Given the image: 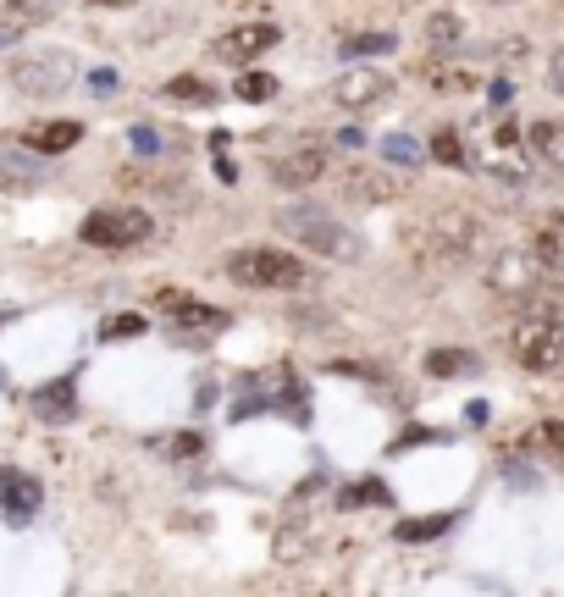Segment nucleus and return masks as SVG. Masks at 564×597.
I'll return each mask as SVG.
<instances>
[{
    "mask_svg": "<svg viewBox=\"0 0 564 597\" xmlns=\"http://www.w3.org/2000/svg\"><path fill=\"white\" fill-rule=\"evenodd\" d=\"M404 244H409V260H415V266L448 271V266H459V260L481 244V222H476L470 211H459V205H443V211L421 216V222L404 233Z\"/></svg>",
    "mask_w": 564,
    "mask_h": 597,
    "instance_id": "1",
    "label": "nucleus"
},
{
    "mask_svg": "<svg viewBox=\"0 0 564 597\" xmlns=\"http://www.w3.org/2000/svg\"><path fill=\"white\" fill-rule=\"evenodd\" d=\"M277 227L294 238V244H305L310 255H327V260H360L365 255V244H360V233H349L332 211H321V205H288L283 216H277Z\"/></svg>",
    "mask_w": 564,
    "mask_h": 597,
    "instance_id": "2",
    "label": "nucleus"
},
{
    "mask_svg": "<svg viewBox=\"0 0 564 597\" xmlns=\"http://www.w3.org/2000/svg\"><path fill=\"white\" fill-rule=\"evenodd\" d=\"M509 354H514V365H525L536 376L558 371L564 365V310H531L525 321H514Z\"/></svg>",
    "mask_w": 564,
    "mask_h": 597,
    "instance_id": "3",
    "label": "nucleus"
},
{
    "mask_svg": "<svg viewBox=\"0 0 564 597\" xmlns=\"http://www.w3.org/2000/svg\"><path fill=\"white\" fill-rule=\"evenodd\" d=\"M227 277L238 288H277V294H294L305 288V260L299 255H283V249H233L227 255Z\"/></svg>",
    "mask_w": 564,
    "mask_h": 597,
    "instance_id": "4",
    "label": "nucleus"
},
{
    "mask_svg": "<svg viewBox=\"0 0 564 597\" xmlns=\"http://www.w3.org/2000/svg\"><path fill=\"white\" fill-rule=\"evenodd\" d=\"M150 233H156V222L139 205H100L84 216V244H95V249H139V244H150Z\"/></svg>",
    "mask_w": 564,
    "mask_h": 597,
    "instance_id": "5",
    "label": "nucleus"
},
{
    "mask_svg": "<svg viewBox=\"0 0 564 597\" xmlns=\"http://www.w3.org/2000/svg\"><path fill=\"white\" fill-rule=\"evenodd\" d=\"M12 84H18V95H29V100H56V95H67V89L78 84V56H73V51L23 56V62L12 67Z\"/></svg>",
    "mask_w": 564,
    "mask_h": 597,
    "instance_id": "6",
    "label": "nucleus"
},
{
    "mask_svg": "<svg viewBox=\"0 0 564 597\" xmlns=\"http://www.w3.org/2000/svg\"><path fill=\"white\" fill-rule=\"evenodd\" d=\"M161 316H167V338L183 343V349H205V343L227 327V310L200 305V299H189V294H161Z\"/></svg>",
    "mask_w": 564,
    "mask_h": 597,
    "instance_id": "7",
    "label": "nucleus"
},
{
    "mask_svg": "<svg viewBox=\"0 0 564 597\" xmlns=\"http://www.w3.org/2000/svg\"><path fill=\"white\" fill-rule=\"evenodd\" d=\"M542 255L536 249H498L492 260H487V288L498 294V299H509V305H525L536 288H542Z\"/></svg>",
    "mask_w": 564,
    "mask_h": 597,
    "instance_id": "8",
    "label": "nucleus"
},
{
    "mask_svg": "<svg viewBox=\"0 0 564 597\" xmlns=\"http://www.w3.org/2000/svg\"><path fill=\"white\" fill-rule=\"evenodd\" d=\"M481 167L503 183H525L531 167H525V134L514 122H492L487 139H481Z\"/></svg>",
    "mask_w": 564,
    "mask_h": 597,
    "instance_id": "9",
    "label": "nucleus"
},
{
    "mask_svg": "<svg viewBox=\"0 0 564 597\" xmlns=\"http://www.w3.org/2000/svg\"><path fill=\"white\" fill-rule=\"evenodd\" d=\"M277 40H283L277 23H244V29H233V34H216L211 56H216V62H233V67H249V62H260Z\"/></svg>",
    "mask_w": 564,
    "mask_h": 597,
    "instance_id": "10",
    "label": "nucleus"
},
{
    "mask_svg": "<svg viewBox=\"0 0 564 597\" xmlns=\"http://www.w3.org/2000/svg\"><path fill=\"white\" fill-rule=\"evenodd\" d=\"M387 89H393L387 73H376V67H349V73L332 84V100H338L343 111H365V106L387 100Z\"/></svg>",
    "mask_w": 564,
    "mask_h": 597,
    "instance_id": "11",
    "label": "nucleus"
},
{
    "mask_svg": "<svg viewBox=\"0 0 564 597\" xmlns=\"http://www.w3.org/2000/svg\"><path fill=\"white\" fill-rule=\"evenodd\" d=\"M398 194H404V183L387 167H349V178H343V200H354V205H387Z\"/></svg>",
    "mask_w": 564,
    "mask_h": 597,
    "instance_id": "12",
    "label": "nucleus"
},
{
    "mask_svg": "<svg viewBox=\"0 0 564 597\" xmlns=\"http://www.w3.org/2000/svg\"><path fill=\"white\" fill-rule=\"evenodd\" d=\"M327 172V150L321 145H294V150H283L277 161H272V178L283 183V189H305V183H316Z\"/></svg>",
    "mask_w": 564,
    "mask_h": 597,
    "instance_id": "13",
    "label": "nucleus"
},
{
    "mask_svg": "<svg viewBox=\"0 0 564 597\" xmlns=\"http://www.w3.org/2000/svg\"><path fill=\"white\" fill-rule=\"evenodd\" d=\"M0 509H7L12 525H29L40 514V481L18 476V470H0Z\"/></svg>",
    "mask_w": 564,
    "mask_h": 597,
    "instance_id": "14",
    "label": "nucleus"
},
{
    "mask_svg": "<svg viewBox=\"0 0 564 597\" xmlns=\"http://www.w3.org/2000/svg\"><path fill=\"white\" fill-rule=\"evenodd\" d=\"M51 12H56V0H18V7H7V12H0V51L18 45L23 34H34Z\"/></svg>",
    "mask_w": 564,
    "mask_h": 597,
    "instance_id": "15",
    "label": "nucleus"
},
{
    "mask_svg": "<svg viewBox=\"0 0 564 597\" xmlns=\"http://www.w3.org/2000/svg\"><path fill=\"white\" fill-rule=\"evenodd\" d=\"M34 415H40V420H51V426H67V420L78 415V387H73V376H62V382L40 387V393H34Z\"/></svg>",
    "mask_w": 564,
    "mask_h": 597,
    "instance_id": "16",
    "label": "nucleus"
},
{
    "mask_svg": "<svg viewBox=\"0 0 564 597\" xmlns=\"http://www.w3.org/2000/svg\"><path fill=\"white\" fill-rule=\"evenodd\" d=\"M531 150H536V161H542V167L564 172V122H558V117L531 122Z\"/></svg>",
    "mask_w": 564,
    "mask_h": 597,
    "instance_id": "17",
    "label": "nucleus"
},
{
    "mask_svg": "<svg viewBox=\"0 0 564 597\" xmlns=\"http://www.w3.org/2000/svg\"><path fill=\"white\" fill-rule=\"evenodd\" d=\"M78 139H84V122H45V128L29 134V150H40V156H62V150H73Z\"/></svg>",
    "mask_w": 564,
    "mask_h": 597,
    "instance_id": "18",
    "label": "nucleus"
},
{
    "mask_svg": "<svg viewBox=\"0 0 564 597\" xmlns=\"http://www.w3.org/2000/svg\"><path fill=\"white\" fill-rule=\"evenodd\" d=\"M161 95H167V100H178V106H216V89H211L205 78H194V73L172 78V84H167Z\"/></svg>",
    "mask_w": 564,
    "mask_h": 597,
    "instance_id": "19",
    "label": "nucleus"
},
{
    "mask_svg": "<svg viewBox=\"0 0 564 597\" xmlns=\"http://www.w3.org/2000/svg\"><path fill=\"white\" fill-rule=\"evenodd\" d=\"M459 34H465V23H459L454 12H432V18H426V45H432V51H454Z\"/></svg>",
    "mask_w": 564,
    "mask_h": 597,
    "instance_id": "20",
    "label": "nucleus"
},
{
    "mask_svg": "<svg viewBox=\"0 0 564 597\" xmlns=\"http://www.w3.org/2000/svg\"><path fill=\"white\" fill-rule=\"evenodd\" d=\"M393 45H398L393 34L371 29V34H354V40H343L338 51H343V62H354V56H382V51H393Z\"/></svg>",
    "mask_w": 564,
    "mask_h": 597,
    "instance_id": "21",
    "label": "nucleus"
},
{
    "mask_svg": "<svg viewBox=\"0 0 564 597\" xmlns=\"http://www.w3.org/2000/svg\"><path fill=\"white\" fill-rule=\"evenodd\" d=\"M432 89H443V95H470V89H476V73H470V67H432Z\"/></svg>",
    "mask_w": 564,
    "mask_h": 597,
    "instance_id": "22",
    "label": "nucleus"
},
{
    "mask_svg": "<svg viewBox=\"0 0 564 597\" xmlns=\"http://www.w3.org/2000/svg\"><path fill=\"white\" fill-rule=\"evenodd\" d=\"M238 100H249V106L277 100V78H272V73H244V78H238Z\"/></svg>",
    "mask_w": 564,
    "mask_h": 597,
    "instance_id": "23",
    "label": "nucleus"
},
{
    "mask_svg": "<svg viewBox=\"0 0 564 597\" xmlns=\"http://www.w3.org/2000/svg\"><path fill=\"white\" fill-rule=\"evenodd\" d=\"M421 156H426V150H421L415 139H404V134L382 139V161H387V167H421Z\"/></svg>",
    "mask_w": 564,
    "mask_h": 597,
    "instance_id": "24",
    "label": "nucleus"
},
{
    "mask_svg": "<svg viewBox=\"0 0 564 597\" xmlns=\"http://www.w3.org/2000/svg\"><path fill=\"white\" fill-rule=\"evenodd\" d=\"M426 371L432 376H465V371H476V360L459 349H437V354H426Z\"/></svg>",
    "mask_w": 564,
    "mask_h": 597,
    "instance_id": "25",
    "label": "nucleus"
},
{
    "mask_svg": "<svg viewBox=\"0 0 564 597\" xmlns=\"http://www.w3.org/2000/svg\"><path fill=\"white\" fill-rule=\"evenodd\" d=\"M454 514H426V520H404L398 525V542H426V536H443Z\"/></svg>",
    "mask_w": 564,
    "mask_h": 597,
    "instance_id": "26",
    "label": "nucleus"
},
{
    "mask_svg": "<svg viewBox=\"0 0 564 597\" xmlns=\"http://www.w3.org/2000/svg\"><path fill=\"white\" fill-rule=\"evenodd\" d=\"M145 327H150V321H145V316H134V310H128V316H111V321H106V327H100V338H106V343H123V338H139V332H145Z\"/></svg>",
    "mask_w": 564,
    "mask_h": 597,
    "instance_id": "27",
    "label": "nucleus"
},
{
    "mask_svg": "<svg viewBox=\"0 0 564 597\" xmlns=\"http://www.w3.org/2000/svg\"><path fill=\"white\" fill-rule=\"evenodd\" d=\"M432 156H437L443 167H465V145H459V134H437V139H432Z\"/></svg>",
    "mask_w": 564,
    "mask_h": 597,
    "instance_id": "28",
    "label": "nucleus"
},
{
    "mask_svg": "<svg viewBox=\"0 0 564 597\" xmlns=\"http://www.w3.org/2000/svg\"><path fill=\"white\" fill-rule=\"evenodd\" d=\"M0 183H7V189H34L40 183V167L23 172V161H0Z\"/></svg>",
    "mask_w": 564,
    "mask_h": 597,
    "instance_id": "29",
    "label": "nucleus"
},
{
    "mask_svg": "<svg viewBox=\"0 0 564 597\" xmlns=\"http://www.w3.org/2000/svg\"><path fill=\"white\" fill-rule=\"evenodd\" d=\"M547 89H553V95H564V51H553V56H547Z\"/></svg>",
    "mask_w": 564,
    "mask_h": 597,
    "instance_id": "30",
    "label": "nucleus"
},
{
    "mask_svg": "<svg viewBox=\"0 0 564 597\" xmlns=\"http://www.w3.org/2000/svg\"><path fill=\"white\" fill-rule=\"evenodd\" d=\"M89 89H95V95H111V89H117V73H111V67L89 73Z\"/></svg>",
    "mask_w": 564,
    "mask_h": 597,
    "instance_id": "31",
    "label": "nucleus"
},
{
    "mask_svg": "<svg viewBox=\"0 0 564 597\" xmlns=\"http://www.w3.org/2000/svg\"><path fill=\"white\" fill-rule=\"evenodd\" d=\"M542 443H547L553 454H564V420H547V426H542Z\"/></svg>",
    "mask_w": 564,
    "mask_h": 597,
    "instance_id": "32",
    "label": "nucleus"
},
{
    "mask_svg": "<svg viewBox=\"0 0 564 597\" xmlns=\"http://www.w3.org/2000/svg\"><path fill=\"white\" fill-rule=\"evenodd\" d=\"M387 492L382 487H360V492H343V503H382Z\"/></svg>",
    "mask_w": 564,
    "mask_h": 597,
    "instance_id": "33",
    "label": "nucleus"
},
{
    "mask_svg": "<svg viewBox=\"0 0 564 597\" xmlns=\"http://www.w3.org/2000/svg\"><path fill=\"white\" fill-rule=\"evenodd\" d=\"M89 7H134V0H89Z\"/></svg>",
    "mask_w": 564,
    "mask_h": 597,
    "instance_id": "34",
    "label": "nucleus"
},
{
    "mask_svg": "<svg viewBox=\"0 0 564 597\" xmlns=\"http://www.w3.org/2000/svg\"><path fill=\"white\" fill-rule=\"evenodd\" d=\"M7 7H18V0H0V12H7Z\"/></svg>",
    "mask_w": 564,
    "mask_h": 597,
    "instance_id": "35",
    "label": "nucleus"
},
{
    "mask_svg": "<svg viewBox=\"0 0 564 597\" xmlns=\"http://www.w3.org/2000/svg\"><path fill=\"white\" fill-rule=\"evenodd\" d=\"M492 7H509V0H492Z\"/></svg>",
    "mask_w": 564,
    "mask_h": 597,
    "instance_id": "36",
    "label": "nucleus"
},
{
    "mask_svg": "<svg viewBox=\"0 0 564 597\" xmlns=\"http://www.w3.org/2000/svg\"><path fill=\"white\" fill-rule=\"evenodd\" d=\"M0 382H7V371H0Z\"/></svg>",
    "mask_w": 564,
    "mask_h": 597,
    "instance_id": "37",
    "label": "nucleus"
}]
</instances>
